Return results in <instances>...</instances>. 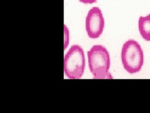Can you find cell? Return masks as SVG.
I'll return each mask as SVG.
<instances>
[{
	"label": "cell",
	"mask_w": 150,
	"mask_h": 113,
	"mask_svg": "<svg viewBox=\"0 0 150 113\" xmlns=\"http://www.w3.org/2000/svg\"><path fill=\"white\" fill-rule=\"evenodd\" d=\"M88 66L95 79L110 78L109 70L111 59L109 51L105 46L96 45L88 51Z\"/></svg>",
	"instance_id": "obj_1"
},
{
	"label": "cell",
	"mask_w": 150,
	"mask_h": 113,
	"mask_svg": "<svg viewBox=\"0 0 150 113\" xmlns=\"http://www.w3.org/2000/svg\"><path fill=\"white\" fill-rule=\"evenodd\" d=\"M121 61L124 69L130 74L139 72L144 64V54L138 41L128 40L122 46Z\"/></svg>",
	"instance_id": "obj_2"
},
{
	"label": "cell",
	"mask_w": 150,
	"mask_h": 113,
	"mask_svg": "<svg viewBox=\"0 0 150 113\" xmlns=\"http://www.w3.org/2000/svg\"><path fill=\"white\" fill-rule=\"evenodd\" d=\"M86 67L85 56L82 47L79 45H72L64 58V73L69 79H81Z\"/></svg>",
	"instance_id": "obj_3"
},
{
	"label": "cell",
	"mask_w": 150,
	"mask_h": 113,
	"mask_svg": "<svg viewBox=\"0 0 150 113\" xmlns=\"http://www.w3.org/2000/svg\"><path fill=\"white\" fill-rule=\"evenodd\" d=\"M105 24V19L99 7L94 6L89 10L86 17L85 28L90 39H98L103 34Z\"/></svg>",
	"instance_id": "obj_4"
},
{
	"label": "cell",
	"mask_w": 150,
	"mask_h": 113,
	"mask_svg": "<svg viewBox=\"0 0 150 113\" xmlns=\"http://www.w3.org/2000/svg\"><path fill=\"white\" fill-rule=\"evenodd\" d=\"M138 28L139 34L143 39L150 41V13L147 16L139 18Z\"/></svg>",
	"instance_id": "obj_5"
},
{
	"label": "cell",
	"mask_w": 150,
	"mask_h": 113,
	"mask_svg": "<svg viewBox=\"0 0 150 113\" xmlns=\"http://www.w3.org/2000/svg\"><path fill=\"white\" fill-rule=\"evenodd\" d=\"M69 44V31L68 28L65 24L64 25V49H67Z\"/></svg>",
	"instance_id": "obj_6"
},
{
	"label": "cell",
	"mask_w": 150,
	"mask_h": 113,
	"mask_svg": "<svg viewBox=\"0 0 150 113\" xmlns=\"http://www.w3.org/2000/svg\"><path fill=\"white\" fill-rule=\"evenodd\" d=\"M78 1L83 4H93L97 2V0H78Z\"/></svg>",
	"instance_id": "obj_7"
}]
</instances>
